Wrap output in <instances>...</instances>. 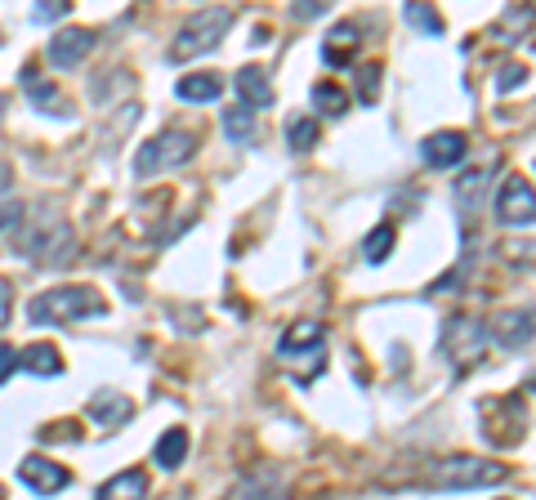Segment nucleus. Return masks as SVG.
Returning <instances> with one entry per match:
<instances>
[{
    "mask_svg": "<svg viewBox=\"0 0 536 500\" xmlns=\"http://www.w3.org/2000/svg\"><path fill=\"white\" fill-rule=\"evenodd\" d=\"M108 304L94 286H54V291L36 295L27 304V317L36 326H63V322H81V317H103Z\"/></svg>",
    "mask_w": 536,
    "mask_h": 500,
    "instance_id": "nucleus-1",
    "label": "nucleus"
},
{
    "mask_svg": "<svg viewBox=\"0 0 536 500\" xmlns=\"http://www.w3.org/2000/svg\"><path fill=\"white\" fill-rule=\"evenodd\" d=\"M228 27H233V9H228V5H206V9H197V14L188 18L184 27H179L175 45H170V59H175V63H188V59H197V54H210L219 41H224Z\"/></svg>",
    "mask_w": 536,
    "mask_h": 500,
    "instance_id": "nucleus-2",
    "label": "nucleus"
},
{
    "mask_svg": "<svg viewBox=\"0 0 536 500\" xmlns=\"http://www.w3.org/2000/svg\"><path fill=\"white\" fill-rule=\"evenodd\" d=\"M434 478L438 487H452V492H469V487H496L510 478V469L501 460H483V456H447L434 465Z\"/></svg>",
    "mask_w": 536,
    "mask_h": 500,
    "instance_id": "nucleus-3",
    "label": "nucleus"
},
{
    "mask_svg": "<svg viewBox=\"0 0 536 500\" xmlns=\"http://www.w3.org/2000/svg\"><path fill=\"white\" fill-rule=\"evenodd\" d=\"M277 358L313 380V375L322 371V362H327V331H322L318 322H295L291 331L277 340Z\"/></svg>",
    "mask_w": 536,
    "mask_h": 500,
    "instance_id": "nucleus-4",
    "label": "nucleus"
},
{
    "mask_svg": "<svg viewBox=\"0 0 536 500\" xmlns=\"http://www.w3.org/2000/svg\"><path fill=\"white\" fill-rule=\"evenodd\" d=\"M197 152V134L188 130H161L157 139H148L139 148V157H134V170L139 175H161V170H179L188 166Z\"/></svg>",
    "mask_w": 536,
    "mask_h": 500,
    "instance_id": "nucleus-5",
    "label": "nucleus"
},
{
    "mask_svg": "<svg viewBox=\"0 0 536 500\" xmlns=\"http://www.w3.org/2000/svg\"><path fill=\"white\" fill-rule=\"evenodd\" d=\"M487 340H492L487 326L474 322V317H452V322L443 326V353H447V362H452L456 371L478 367L483 353H487Z\"/></svg>",
    "mask_w": 536,
    "mask_h": 500,
    "instance_id": "nucleus-6",
    "label": "nucleus"
},
{
    "mask_svg": "<svg viewBox=\"0 0 536 500\" xmlns=\"http://www.w3.org/2000/svg\"><path fill=\"white\" fill-rule=\"evenodd\" d=\"M496 219L505 228H528L536 224V188L523 175H510L496 192Z\"/></svg>",
    "mask_w": 536,
    "mask_h": 500,
    "instance_id": "nucleus-7",
    "label": "nucleus"
},
{
    "mask_svg": "<svg viewBox=\"0 0 536 500\" xmlns=\"http://www.w3.org/2000/svg\"><path fill=\"white\" fill-rule=\"evenodd\" d=\"M487 335H492L501 349H523V344L536 340V309H505L492 317V326H487Z\"/></svg>",
    "mask_w": 536,
    "mask_h": 500,
    "instance_id": "nucleus-8",
    "label": "nucleus"
},
{
    "mask_svg": "<svg viewBox=\"0 0 536 500\" xmlns=\"http://www.w3.org/2000/svg\"><path fill=\"white\" fill-rule=\"evenodd\" d=\"M67 250H72V228L67 224H45L41 233H23L18 237V255H27V259H63Z\"/></svg>",
    "mask_w": 536,
    "mask_h": 500,
    "instance_id": "nucleus-9",
    "label": "nucleus"
},
{
    "mask_svg": "<svg viewBox=\"0 0 536 500\" xmlns=\"http://www.w3.org/2000/svg\"><path fill=\"white\" fill-rule=\"evenodd\" d=\"M496 175V161H487V166H474L465 170L461 179H456L452 197H456V210H461V219L469 224L474 215H483V197H487V179Z\"/></svg>",
    "mask_w": 536,
    "mask_h": 500,
    "instance_id": "nucleus-10",
    "label": "nucleus"
},
{
    "mask_svg": "<svg viewBox=\"0 0 536 500\" xmlns=\"http://www.w3.org/2000/svg\"><path fill=\"white\" fill-rule=\"evenodd\" d=\"M465 152H469V139L461 130H438V134H429V139L420 143V157H425V166H434V170L461 166Z\"/></svg>",
    "mask_w": 536,
    "mask_h": 500,
    "instance_id": "nucleus-11",
    "label": "nucleus"
},
{
    "mask_svg": "<svg viewBox=\"0 0 536 500\" xmlns=\"http://www.w3.org/2000/svg\"><path fill=\"white\" fill-rule=\"evenodd\" d=\"M18 478H23L32 492H41V496H54V492H63V487L72 483V474H67L63 465H54L50 456H27L23 465H18Z\"/></svg>",
    "mask_w": 536,
    "mask_h": 500,
    "instance_id": "nucleus-12",
    "label": "nucleus"
},
{
    "mask_svg": "<svg viewBox=\"0 0 536 500\" xmlns=\"http://www.w3.org/2000/svg\"><path fill=\"white\" fill-rule=\"evenodd\" d=\"M228 500H286V478L277 474V469H251V474L228 492Z\"/></svg>",
    "mask_w": 536,
    "mask_h": 500,
    "instance_id": "nucleus-13",
    "label": "nucleus"
},
{
    "mask_svg": "<svg viewBox=\"0 0 536 500\" xmlns=\"http://www.w3.org/2000/svg\"><path fill=\"white\" fill-rule=\"evenodd\" d=\"M90 50H94V32H85V27H67V32H59L50 41V63L54 67H76Z\"/></svg>",
    "mask_w": 536,
    "mask_h": 500,
    "instance_id": "nucleus-14",
    "label": "nucleus"
},
{
    "mask_svg": "<svg viewBox=\"0 0 536 500\" xmlns=\"http://www.w3.org/2000/svg\"><path fill=\"white\" fill-rule=\"evenodd\" d=\"M358 27L353 23H335L331 32H327V41H322V63L327 67H344V63H353V54H358Z\"/></svg>",
    "mask_w": 536,
    "mask_h": 500,
    "instance_id": "nucleus-15",
    "label": "nucleus"
},
{
    "mask_svg": "<svg viewBox=\"0 0 536 500\" xmlns=\"http://www.w3.org/2000/svg\"><path fill=\"white\" fill-rule=\"evenodd\" d=\"M90 420L94 425H103V429H117V425H126L130 420V398H121V393H112V389H103V393H94L90 398Z\"/></svg>",
    "mask_w": 536,
    "mask_h": 500,
    "instance_id": "nucleus-16",
    "label": "nucleus"
},
{
    "mask_svg": "<svg viewBox=\"0 0 536 500\" xmlns=\"http://www.w3.org/2000/svg\"><path fill=\"white\" fill-rule=\"evenodd\" d=\"M148 496V474L143 469H126V474L108 478V483L94 492V500H143Z\"/></svg>",
    "mask_w": 536,
    "mask_h": 500,
    "instance_id": "nucleus-17",
    "label": "nucleus"
},
{
    "mask_svg": "<svg viewBox=\"0 0 536 500\" xmlns=\"http://www.w3.org/2000/svg\"><path fill=\"white\" fill-rule=\"evenodd\" d=\"M23 90L32 94L36 108L50 112V117H67V112H72V108H67L63 94L54 90V85H45V81H41V72H36V67H23Z\"/></svg>",
    "mask_w": 536,
    "mask_h": 500,
    "instance_id": "nucleus-18",
    "label": "nucleus"
},
{
    "mask_svg": "<svg viewBox=\"0 0 536 500\" xmlns=\"http://www.w3.org/2000/svg\"><path fill=\"white\" fill-rule=\"evenodd\" d=\"M233 81H237V94H242V103H246L251 112L273 103V85H268V76L260 72V67H242Z\"/></svg>",
    "mask_w": 536,
    "mask_h": 500,
    "instance_id": "nucleus-19",
    "label": "nucleus"
},
{
    "mask_svg": "<svg viewBox=\"0 0 536 500\" xmlns=\"http://www.w3.org/2000/svg\"><path fill=\"white\" fill-rule=\"evenodd\" d=\"M179 99L184 103H215L224 94V81L215 72H193V76H179Z\"/></svg>",
    "mask_w": 536,
    "mask_h": 500,
    "instance_id": "nucleus-20",
    "label": "nucleus"
},
{
    "mask_svg": "<svg viewBox=\"0 0 536 500\" xmlns=\"http://www.w3.org/2000/svg\"><path fill=\"white\" fill-rule=\"evenodd\" d=\"M18 367L32 375H59L63 371V353L54 344H32V349L18 353Z\"/></svg>",
    "mask_w": 536,
    "mask_h": 500,
    "instance_id": "nucleus-21",
    "label": "nucleus"
},
{
    "mask_svg": "<svg viewBox=\"0 0 536 500\" xmlns=\"http://www.w3.org/2000/svg\"><path fill=\"white\" fill-rule=\"evenodd\" d=\"M188 456V434L184 429H166V434L157 438V447H152V460H157L161 469H179Z\"/></svg>",
    "mask_w": 536,
    "mask_h": 500,
    "instance_id": "nucleus-22",
    "label": "nucleus"
},
{
    "mask_svg": "<svg viewBox=\"0 0 536 500\" xmlns=\"http://www.w3.org/2000/svg\"><path fill=\"white\" fill-rule=\"evenodd\" d=\"M224 134L233 143H251L255 139V112L246 108V103H237V108L224 112Z\"/></svg>",
    "mask_w": 536,
    "mask_h": 500,
    "instance_id": "nucleus-23",
    "label": "nucleus"
},
{
    "mask_svg": "<svg viewBox=\"0 0 536 500\" xmlns=\"http://www.w3.org/2000/svg\"><path fill=\"white\" fill-rule=\"evenodd\" d=\"M313 108L327 112V117H344V112H349V94H344L340 85L322 81V85H313Z\"/></svg>",
    "mask_w": 536,
    "mask_h": 500,
    "instance_id": "nucleus-24",
    "label": "nucleus"
},
{
    "mask_svg": "<svg viewBox=\"0 0 536 500\" xmlns=\"http://www.w3.org/2000/svg\"><path fill=\"white\" fill-rule=\"evenodd\" d=\"M394 224H380V228H371L367 233V246H362V255H367V264H385L389 259V250H394Z\"/></svg>",
    "mask_w": 536,
    "mask_h": 500,
    "instance_id": "nucleus-25",
    "label": "nucleus"
},
{
    "mask_svg": "<svg viewBox=\"0 0 536 500\" xmlns=\"http://www.w3.org/2000/svg\"><path fill=\"white\" fill-rule=\"evenodd\" d=\"M286 143H291L295 152L313 148V143H318V121H309V117H291V125H286Z\"/></svg>",
    "mask_w": 536,
    "mask_h": 500,
    "instance_id": "nucleus-26",
    "label": "nucleus"
},
{
    "mask_svg": "<svg viewBox=\"0 0 536 500\" xmlns=\"http://www.w3.org/2000/svg\"><path fill=\"white\" fill-rule=\"evenodd\" d=\"M402 14H407V23H411V27H420L425 36H438V32H443V18H438L429 5H407Z\"/></svg>",
    "mask_w": 536,
    "mask_h": 500,
    "instance_id": "nucleus-27",
    "label": "nucleus"
},
{
    "mask_svg": "<svg viewBox=\"0 0 536 500\" xmlns=\"http://www.w3.org/2000/svg\"><path fill=\"white\" fill-rule=\"evenodd\" d=\"M376 94H380V67L376 63H362L358 67V99L362 103H376Z\"/></svg>",
    "mask_w": 536,
    "mask_h": 500,
    "instance_id": "nucleus-28",
    "label": "nucleus"
},
{
    "mask_svg": "<svg viewBox=\"0 0 536 500\" xmlns=\"http://www.w3.org/2000/svg\"><path fill=\"white\" fill-rule=\"evenodd\" d=\"M523 81H528V67H523V63H501V72H496V90H501V94L519 90Z\"/></svg>",
    "mask_w": 536,
    "mask_h": 500,
    "instance_id": "nucleus-29",
    "label": "nucleus"
},
{
    "mask_svg": "<svg viewBox=\"0 0 536 500\" xmlns=\"http://www.w3.org/2000/svg\"><path fill=\"white\" fill-rule=\"evenodd\" d=\"M67 14H72V5H67V0H54V5H50V0H45V5H36V23H50V18H67Z\"/></svg>",
    "mask_w": 536,
    "mask_h": 500,
    "instance_id": "nucleus-30",
    "label": "nucleus"
},
{
    "mask_svg": "<svg viewBox=\"0 0 536 500\" xmlns=\"http://www.w3.org/2000/svg\"><path fill=\"white\" fill-rule=\"evenodd\" d=\"M14 371H18V349L14 344H0V384H5Z\"/></svg>",
    "mask_w": 536,
    "mask_h": 500,
    "instance_id": "nucleus-31",
    "label": "nucleus"
},
{
    "mask_svg": "<svg viewBox=\"0 0 536 500\" xmlns=\"http://www.w3.org/2000/svg\"><path fill=\"white\" fill-rule=\"evenodd\" d=\"M318 14H327V0H300L295 5V18H318Z\"/></svg>",
    "mask_w": 536,
    "mask_h": 500,
    "instance_id": "nucleus-32",
    "label": "nucleus"
},
{
    "mask_svg": "<svg viewBox=\"0 0 536 500\" xmlns=\"http://www.w3.org/2000/svg\"><path fill=\"white\" fill-rule=\"evenodd\" d=\"M9 313H14V291H9V282L0 277V326L9 322Z\"/></svg>",
    "mask_w": 536,
    "mask_h": 500,
    "instance_id": "nucleus-33",
    "label": "nucleus"
},
{
    "mask_svg": "<svg viewBox=\"0 0 536 500\" xmlns=\"http://www.w3.org/2000/svg\"><path fill=\"white\" fill-rule=\"evenodd\" d=\"M18 215H23V206H18V201H5V206H0V233H5Z\"/></svg>",
    "mask_w": 536,
    "mask_h": 500,
    "instance_id": "nucleus-34",
    "label": "nucleus"
},
{
    "mask_svg": "<svg viewBox=\"0 0 536 500\" xmlns=\"http://www.w3.org/2000/svg\"><path fill=\"white\" fill-rule=\"evenodd\" d=\"M5 188H9V166L0 161V192H5Z\"/></svg>",
    "mask_w": 536,
    "mask_h": 500,
    "instance_id": "nucleus-35",
    "label": "nucleus"
},
{
    "mask_svg": "<svg viewBox=\"0 0 536 500\" xmlns=\"http://www.w3.org/2000/svg\"><path fill=\"white\" fill-rule=\"evenodd\" d=\"M0 500H5V487H0Z\"/></svg>",
    "mask_w": 536,
    "mask_h": 500,
    "instance_id": "nucleus-36",
    "label": "nucleus"
}]
</instances>
